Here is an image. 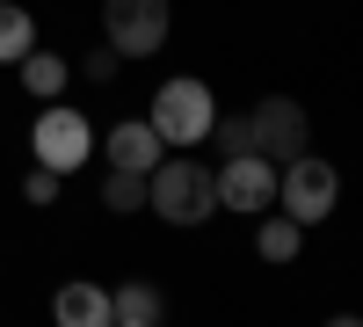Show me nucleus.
<instances>
[{"label": "nucleus", "mask_w": 363, "mask_h": 327, "mask_svg": "<svg viewBox=\"0 0 363 327\" xmlns=\"http://www.w3.org/2000/svg\"><path fill=\"white\" fill-rule=\"evenodd\" d=\"M145 204H153L167 226H203L218 211V174L196 167V160H160L145 174Z\"/></svg>", "instance_id": "f257e3e1"}, {"label": "nucleus", "mask_w": 363, "mask_h": 327, "mask_svg": "<svg viewBox=\"0 0 363 327\" xmlns=\"http://www.w3.org/2000/svg\"><path fill=\"white\" fill-rule=\"evenodd\" d=\"M145 124L160 131V145H196V138H211V124H218V102H211V87L203 80H167L160 95H153V116Z\"/></svg>", "instance_id": "f03ea898"}, {"label": "nucleus", "mask_w": 363, "mask_h": 327, "mask_svg": "<svg viewBox=\"0 0 363 327\" xmlns=\"http://www.w3.org/2000/svg\"><path fill=\"white\" fill-rule=\"evenodd\" d=\"M277 196H284V218L313 226V218H327V211H335V196H342V174H335V160H313V153H298V160L277 174Z\"/></svg>", "instance_id": "7ed1b4c3"}, {"label": "nucleus", "mask_w": 363, "mask_h": 327, "mask_svg": "<svg viewBox=\"0 0 363 327\" xmlns=\"http://www.w3.org/2000/svg\"><path fill=\"white\" fill-rule=\"evenodd\" d=\"M247 124H255V153H262L269 167H291L298 153H306V138H313V116L298 109L291 95L255 102V109H247Z\"/></svg>", "instance_id": "20e7f679"}, {"label": "nucleus", "mask_w": 363, "mask_h": 327, "mask_svg": "<svg viewBox=\"0 0 363 327\" xmlns=\"http://www.w3.org/2000/svg\"><path fill=\"white\" fill-rule=\"evenodd\" d=\"M102 29L116 58H145L167 44V0H102Z\"/></svg>", "instance_id": "39448f33"}, {"label": "nucleus", "mask_w": 363, "mask_h": 327, "mask_svg": "<svg viewBox=\"0 0 363 327\" xmlns=\"http://www.w3.org/2000/svg\"><path fill=\"white\" fill-rule=\"evenodd\" d=\"M37 167H51V174H73V167H87V153H95V124H87L80 109H51L44 102V116H37Z\"/></svg>", "instance_id": "423d86ee"}, {"label": "nucleus", "mask_w": 363, "mask_h": 327, "mask_svg": "<svg viewBox=\"0 0 363 327\" xmlns=\"http://www.w3.org/2000/svg\"><path fill=\"white\" fill-rule=\"evenodd\" d=\"M277 174L284 167H269L262 153H247V160H225L218 167V204H225V211H269V204H277Z\"/></svg>", "instance_id": "0eeeda50"}, {"label": "nucleus", "mask_w": 363, "mask_h": 327, "mask_svg": "<svg viewBox=\"0 0 363 327\" xmlns=\"http://www.w3.org/2000/svg\"><path fill=\"white\" fill-rule=\"evenodd\" d=\"M102 153H109V167H124V174H153V167L167 160V153H160V131L145 124V116H138V124H116Z\"/></svg>", "instance_id": "6e6552de"}, {"label": "nucleus", "mask_w": 363, "mask_h": 327, "mask_svg": "<svg viewBox=\"0 0 363 327\" xmlns=\"http://www.w3.org/2000/svg\"><path fill=\"white\" fill-rule=\"evenodd\" d=\"M51 320H58V327H116V313H109V291H102V284H58Z\"/></svg>", "instance_id": "1a4fd4ad"}, {"label": "nucleus", "mask_w": 363, "mask_h": 327, "mask_svg": "<svg viewBox=\"0 0 363 327\" xmlns=\"http://www.w3.org/2000/svg\"><path fill=\"white\" fill-rule=\"evenodd\" d=\"M109 313H116V327H160L167 320V299H160V284H116L109 291Z\"/></svg>", "instance_id": "9d476101"}, {"label": "nucleus", "mask_w": 363, "mask_h": 327, "mask_svg": "<svg viewBox=\"0 0 363 327\" xmlns=\"http://www.w3.org/2000/svg\"><path fill=\"white\" fill-rule=\"evenodd\" d=\"M29 51H37V22H29V8L0 0V66H22Z\"/></svg>", "instance_id": "9b49d317"}, {"label": "nucleus", "mask_w": 363, "mask_h": 327, "mask_svg": "<svg viewBox=\"0 0 363 327\" xmlns=\"http://www.w3.org/2000/svg\"><path fill=\"white\" fill-rule=\"evenodd\" d=\"M66 80H73V66H66V58H51V51H29V58H22V87H29L37 102H51Z\"/></svg>", "instance_id": "f8f14e48"}, {"label": "nucleus", "mask_w": 363, "mask_h": 327, "mask_svg": "<svg viewBox=\"0 0 363 327\" xmlns=\"http://www.w3.org/2000/svg\"><path fill=\"white\" fill-rule=\"evenodd\" d=\"M298 248H306V226H298V218H269V226L255 233V255H262V262H291Z\"/></svg>", "instance_id": "ddd939ff"}, {"label": "nucleus", "mask_w": 363, "mask_h": 327, "mask_svg": "<svg viewBox=\"0 0 363 327\" xmlns=\"http://www.w3.org/2000/svg\"><path fill=\"white\" fill-rule=\"evenodd\" d=\"M102 204H109V211H145V174H124V167H109V182H102Z\"/></svg>", "instance_id": "4468645a"}, {"label": "nucleus", "mask_w": 363, "mask_h": 327, "mask_svg": "<svg viewBox=\"0 0 363 327\" xmlns=\"http://www.w3.org/2000/svg\"><path fill=\"white\" fill-rule=\"evenodd\" d=\"M211 131H218V153H225V160H247V153H255V124H247V116H218Z\"/></svg>", "instance_id": "2eb2a0df"}, {"label": "nucleus", "mask_w": 363, "mask_h": 327, "mask_svg": "<svg viewBox=\"0 0 363 327\" xmlns=\"http://www.w3.org/2000/svg\"><path fill=\"white\" fill-rule=\"evenodd\" d=\"M58 182H66V174H51V167H29V174H22V196H29V204H51V196H58Z\"/></svg>", "instance_id": "dca6fc26"}, {"label": "nucleus", "mask_w": 363, "mask_h": 327, "mask_svg": "<svg viewBox=\"0 0 363 327\" xmlns=\"http://www.w3.org/2000/svg\"><path fill=\"white\" fill-rule=\"evenodd\" d=\"M116 66H124L116 51H87V58H80V80H95V87H102V80H116Z\"/></svg>", "instance_id": "f3484780"}, {"label": "nucleus", "mask_w": 363, "mask_h": 327, "mask_svg": "<svg viewBox=\"0 0 363 327\" xmlns=\"http://www.w3.org/2000/svg\"><path fill=\"white\" fill-rule=\"evenodd\" d=\"M327 327H363V313H335V320H327Z\"/></svg>", "instance_id": "a211bd4d"}]
</instances>
